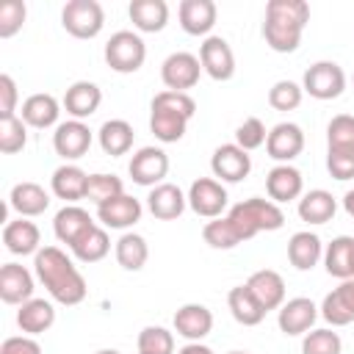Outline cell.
<instances>
[{
    "instance_id": "6da1fadb",
    "label": "cell",
    "mask_w": 354,
    "mask_h": 354,
    "mask_svg": "<svg viewBox=\"0 0 354 354\" xmlns=\"http://www.w3.org/2000/svg\"><path fill=\"white\" fill-rule=\"evenodd\" d=\"M33 271H36V279L47 288L50 299L64 307L80 304L88 293L83 274L77 271L72 257L58 246H41L33 254Z\"/></svg>"
},
{
    "instance_id": "7a4b0ae2",
    "label": "cell",
    "mask_w": 354,
    "mask_h": 354,
    "mask_svg": "<svg viewBox=\"0 0 354 354\" xmlns=\"http://www.w3.org/2000/svg\"><path fill=\"white\" fill-rule=\"evenodd\" d=\"M307 22H310V6L304 0H268L263 19V39L274 53H296Z\"/></svg>"
},
{
    "instance_id": "3957f363",
    "label": "cell",
    "mask_w": 354,
    "mask_h": 354,
    "mask_svg": "<svg viewBox=\"0 0 354 354\" xmlns=\"http://www.w3.org/2000/svg\"><path fill=\"white\" fill-rule=\"evenodd\" d=\"M196 113V102L185 91H158L149 105V130L160 144H177L185 136L188 122Z\"/></svg>"
},
{
    "instance_id": "277c9868",
    "label": "cell",
    "mask_w": 354,
    "mask_h": 354,
    "mask_svg": "<svg viewBox=\"0 0 354 354\" xmlns=\"http://www.w3.org/2000/svg\"><path fill=\"white\" fill-rule=\"evenodd\" d=\"M227 218L235 227L241 243L252 241L257 232H277L285 224V213L279 210V205L271 199H263V196H249V199L232 205Z\"/></svg>"
},
{
    "instance_id": "5b68a950",
    "label": "cell",
    "mask_w": 354,
    "mask_h": 354,
    "mask_svg": "<svg viewBox=\"0 0 354 354\" xmlns=\"http://www.w3.org/2000/svg\"><path fill=\"white\" fill-rule=\"evenodd\" d=\"M105 64L119 75H133L147 61V44L136 30H116L105 41Z\"/></svg>"
},
{
    "instance_id": "8992f818",
    "label": "cell",
    "mask_w": 354,
    "mask_h": 354,
    "mask_svg": "<svg viewBox=\"0 0 354 354\" xmlns=\"http://www.w3.org/2000/svg\"><path fill=\"white\" fill-rule=\"evenodd\" d=\"M61 25L75 39H94L105 25V11L97 0H69L61 11Z\"/></svg>"
},
{
    "instance_id": "52a82bcc",
    "label": "cell",
    "mask_w": 354,
    "mask_h": 354,
    "mask_svg": "<svg viewBox=\"0 0 354 354\" xmlns=\"http://www.w3.org/2000/svg\"><path fill=\"white\" fill-rule=\"evenodd\" d=\"M301 88L313 100H324V102L337 100L346 88V75H343L340 64H335V61H315L313 66H307V72L301 77Z\"/></svg>"
},
{
    "instance_id": "ba28073f",
    "label": "cell",
    "mask_w": 354,
    "mask_h": 354,
    "mask_svg": "<svg viewBox=\"0 0 354 354\" xmlns=\"http://www.w3.org/2000/svg\"><path fill=\"white\" fill-rule=\"evenodd\" d=\"M199 75H202V64H199V55L194 53H171L163 64H160V80L169 91H185L194 88L199 83Z\"/></svg>"
},
{
    "instance_id": "9c48e42d",
    "label": "cell",
    "mask_w": 354,
    "mask_h": 354,
    "mask_svg": "<svg viewBox=\"0 0 354 354\" xmlns=\"http://www.w3.org/2000/svg\"><path fill=\"white\" fill-rule=\"evenodd\" d=\"M188 207L202 218H218L230 202L227 188L216 177H199L188 188Z\"/></svg>"
},
{
    "instance_id": "30bf717a",
    "label": "cell",
    "mask_w": 354,
    "mask_h": 354,
    "mask_svg": "<svg viewBox=\"0 0 354 354\" xmlns=\"http://www.w3.org/2000/svg\"><path fill=\"white\" fill-rule=\"evenodd\" d=\"M199 64H202V72L218 83L235 75V53L224 36H207L199 44Z\"/></svg>"
},
{
    "instance_id": "8fae6325",
    "label": "cell",
    "mask_w": 354,
    "mask_h": 354,
    "mask_svg": "<svg viewBox=\"0 0 354 354\" xmlns=\"http://www.w3.org/2000/svg\"><path fill=\"white\" fill-rule=\"evenodd\" d=\"M130 177L136 185H144V188H155L163 183V177L169 174V155L160 149V147H141L133 158H130V166H127Z\"/></svg>"
},
{
    "instance_id": "7c38bea8",
    "label": "cell",
    "mask_w": 354,
    "mask_h": 354,
    "mask_svg": "<svg viewBox=\"0 0 354 354\" xmlns=\"http://www.w3.org/2000/svg\"><path fill=\"white\" fill-rule=\"evenodd\" d=\"M91 141H94V136H91L88 124L80 119H66L53 133V149L64 160H80L91 149Z\"/></svg>"
},
{
    "instance_id": "4fadbf2b",
    "label": "cell",
    "mask_w": 354,
    "mask_h": 354,
    "mask_svg": "<svg viewBox=\"0 0 354 354\" xmlns=\"http://www.w3.org/2000/svg\"><path fill=\"white\" fill-rule=\"evenodd\" d=\"M321 310L315 307L313 299L307 296H296V299H288L279 313H277V324H279V332L288 335V337H299V335H307L313 329V324L318 321Z\"/></svg>"
},
{
    "instance_id": "5bb4252c",
    "label": "cell",
    "mask_w": 354,
    "mask_h": 354,
    "mask_svg": "<svg viewBox=\"0 0 354 354\" xmlns=\"http://www.w3.org/2000/svg\"><path fill=\"white\" fill-rule=\"evenodd\" d=\"M210 171L213 177H218V183H241L252 171V158L238 144H221L213 149Z\"/></svg>"
},
{
    "instance_id": "9a60e30c",
    "label": "cell",
    "mask_w": 354,
    "mask_h": 354,
    "mask_svg": "<svg viewBox=\"0 0 354 354\" xmlns=\"http://www.w3.org/2000/svg\"><path fill=\"white\" fill-rule=\"evenodd\" d=\"M301 149H304V130L296 122H279L268 130V138H266L268 158L279 163H290L293 158L301 155Z\"/></svg>"
},
{
    "instance_id": "2e32d148",
    "label": "cell",
    "mask_w": 354,
    "mask_h": 354,
    "mask_svg": "<svg viewBox=\"0 0 354 354\" xmlns=\"http://www.w3.org/2000/svg\"><path fill=\"white\" fill-rule=\"evenodd\" d=\"M321 318L329 326H346L354 321V277L340 279L337 288H332L321 301Z\"/></svg>"
},
{
    "instance_id": "e0dca14e",
    "label": "cell",
    "mask_w": 354,
    "mask_h": 354,
    "mask_svg": "<svg viewBox=\"0 0 354 354\" xmlns=\"http://www.w3.org/2000/svg\"><path fill=\"white\" fill-rule=\"evenodd\" d=\"M266 194L271 202H290V199H301L304 194V177L296 166L290 163H277L268 174H266Z\"/></svg>"
},
{
    "instance_id": "ac0fdd59",
    "label": "cell",
    "mask_w": 354,
    "mask_h": 354,
    "mask_svg": "<svg viewBox=\"0 0 354 354\" xmlns=\"http://www.w3.org/2000/svg\"><path fill=\"white\" fill-rule=\"evenodd\" d=\"M97 224H94V218L88 216V210H83L80 205H64L58 213H55V218H53V232H55V238L61 241V243H66L69 249L86 235V232H91Z\"/></svg>"
},
{
    "instance_id": "d6986e66",
    "label": "cell",
    "mask_w": 354,
    "mask_h": 354,
    "mask_svg": "<svg viewBox=\"0 0 354 354\" xmlns=\"http://www.w3.org/2000/svg\"><path fill=\"white\" fill-rule=\"evenodd\" d=\"M180 17V28L188 36H210L216 19H218V8L213 0H183L177 8Z\"/></svg>"
},
{
    "instance_id": "ffe728a7",
    "label": "cell",
    "mask_w": 354,
    "mask_h": 354,
    "mask_svg": "<svg viewBox=\"0 0 354 354\" xmlns=\"http://www.w3.org/2000/svg\"><path fill=\"white\" fill-rule=\"evenodd\" d=\"M213 329V313L205 304H183L174 313V332L180 337H185L188 343H202Z\"/></svg>"
},
{
    "instance_id": "44dd1931",
    "label": "cell",
    "mask_w": 354,
    "mask_h": 354,
    "mask_svg": "<svg viewBox=\"0 0 354 354\" xmlns=\"http://www.w3.org/2000/svg\"><path fill=\"white\" fill-rule=\"evenodd\" d=\"M141 213H144V205L130 194H122L97 207V218L108 230H130L136 221H141Z\"/></svg>"
},
{
    "instance_id": "7402d4cb",
    "label": "cell",
    "mask_w": 354,
    "mask_h": 354,
    "mask_svg": "<svg viewBox=\"0 0 354 354\" xmlns=\"http://www.w3.org/2000/svg\"><path fill=\"white\" fill-rule=\"evenodd\" d=\"M188 207V196L180 191V185L174 183H160L155 188H149L147 196V210L160 218V221H174L183 216V210Z\"/></svg>"
},
{
    "instance_id": "603a6c76",
    "label": "cell",
    "mask_w": 354,
    "mask_h": 354,
    "mask_svg": "<svg viewBox=\"0 0 354 354\" xmlns=\"http://www.w3.org/2000/svg\"><path fill=\"white\" fill-rule=\"evenodd\" d=\"M252 296L260 301V307L268 313V310H279L285 304V279L282 274H277L274 268H260L254 271L246 282H243Z\"/></svg>"
},
{
    "instance_id": "cb8c5ba5",
    "label": "cell",
    "mask_w": 354,
    "mask_h": 354,
    "mask_svg": "<svg viewBox=\"0 0 354 354\" xmlns=\"http://www.w3.org/2000/svg\"><path fill=\"white\" fill-rule=\"evenodd\" d=\"M58 116H61V102H58L53 94H47V91L30 94V97L22 102V111H19V119H22L28 127H36V130L58 127Z\"/></svg>"
},
{
    "instance_id": "d4e9b609",
    "label": "cell",
    "mask_w": 354,
    "mask_h": 354,
    "mask_svg": "<svg viewBox=\"0 0 354 354\" xmlns=\"http://www.w3.org/2000/svg\"><path fill=\"white\" fill-rule=\"evenodd\" d=\"M0 299L6 304H25L33 299V274L19 263L0 268Z\"/></svg>"
},
{
    "instance_id": "484cf974",
    "label": "cell",
    "mask_w": 354,
    "mask_h": 354,
    "mask_svg": "<svg viewBox=\"0 0 354 354\" xmlns=\"http://www.w3.org/2000/svg\"><path fill=\"white\" fill-rule=\"evenodd\" d=\"M100 102H102V88L97 83H91V80H77V83H72L66 88L61 105L66 108V113L72 119H80L83 122V119H88V116L97 113Z\"/></svg>"
},
{
    "instance_id": "4316f807",
    "label": "cell",
    "mask_w": 354,
    "mask_h": 354,
    "mask_svg": "<svg viewBox=\"0 0 354 354\" xmlns=\"http://www.w3.org/2000/svg\"><path fill=\"white\" fill-rule=\"evenodd\" d=\"M50 188L58 199H64L66 205H75L80 199H86V191H88V174L75 166V163H64L53 171L50 177Z\"/></svg>"
},
{
    "instance_id": "83f0119b",
    "label": "cell",
    "mask_w": 354,
    "mask_h": 354,
    "mask_svg": "<svg viewBox=\"0 0 354 354\" xmlns=\"http://www.w3.org/2000/svg\"><path fill=\"white\" fill-rule=\"evenodd\" d=\"M3 243L11 254H36L41 249V232L30 218H14L3 227Z\"/></svg>"
},
{
    "instance_id": "f1b7e54d",
    "label": "cell",
    "mask_w": 354,
    "mask_h": 354,
    "mask_svg": "<svg viewBox=\"0 0 354 354\" xmlns=\"http://www.w3.org/2000/svg\"><path fill=\"white\" fill-rule=\"evenodd\" d=\"M8 207L19 213V218H33V216H41L47 207H50V194L39 185V183H17L8 194Z\"/></svg>"
},
{
    "instance_id": "f546056e",
    "label": "cell",
    "mask_w": 354,
    "mask_h": 354,
    "mask_svg": "<svg viewBox=\"0 0 354 354\" xmlns=\"http://www.w3.org/2000/svg\"><path fill=\"white\" fill-rule=\"evenodd\" d=\"M288 260L296 271H310L315 268L321 260H324V243L315 232L310 230H301V232H293L290 241H288Z\"/></svg>"
},
{
    "instance_id": "4dcf8cb0",
    "label": "cell",
    "mask_w": 354,
    "mask_h": 354,
    "mask_svg": "<svg viewBox=\"0 0 354 354\" xmlns=\"http://www.w3.org/2000/svg\"><path fill=\"white\" fill-rule=\"evenodd\" d=\"M127 14L138 33H160L169 22L166 0H133L127 6Z\"/></svg>"
},
{
    "instance_id": "1f68e13d",
    "label": "cell",
    "mask_w": 354,
    "mask_h": 354,
    "mask_svg": "<svg viewBox=\"0 0 354 354\" xmlns=\"http://www.w3.org/2000/svg\"><path fill=\"white\" fill-rule=\"evenodd\" d=\"M53 324H55V307L47 299H30V301L19 304V310H17V326L28 337L47 332Z\"/></svg>"
},
{
    "instance_id": "d6a6232c",
    "label": "cell",
    "mask_w": 354,
    "mask_h": 354,
    "mask_svg": "<svg viewBox=\"0 0 354 354\" xmlns=\"http://www.w3.org/2000/svg\"><path fill=\"white\" fill-rule=\"evenodd\" d=\"M296 210H299V218L307 224H326L337 213V199L324 188H313V191L301 194Z\"/></svg>"
},
{
    "instance_id": "836d02e7",
    "label": "cell",
    "mask_w": 354,
    "mask_h": 354,
    "mask_svg": "<svg viewBox=\"0 0 354 354\" xmlns=\"http://www.w3.org/2000/svg\"><path fill=\"white\" fill-rule=\"evenodd\" d=\"M354 238L351 235H337L332 238V243H326L324 249V268L329 277L335 279H348L354 277Z\"/></svg>"
},
{
    "instance_id": "e575fe53",
    "label": "cell",
    "mask_w": 354,
    "mask_h": 354,
    "mask_svg": "<svg viewBox=\"0 0 354 354\" xmlns=\"http://www.w3.org/2000/svg\"><path fill=\"white\" fill-rule=\"evenodd\" d=\"M97 141H100V147H102L105 155L119 158V155H127L133 149L136 133H133V124L130 122H124V119H108V122H102V127L97 133Z\"/></svg>"
},
{
    "instance_id": "d590c367",
    "label": "cell",
    "mask_w": 354,
    "mask_h": 354,
    "mask_svg": "<svg viewBox=\"0 0 354 354\" xmlns=\"http://www.w3.org/2000/svg\"><path fill=\"white\" fill-rule=\"evenodd\" d=\"M227 307H230L232 318H235L241 326H257V324L266 318V310L260 307V301L252 296V290H249L246 285L230 288V293H227Z\"/></svg>"
},
{
    "instance_id": "8d00e7d4",
    "label": "cell",
    "mask_w": 354,
    "mask_h": 354,
    "mask_svg": "<svg viewBox=\"0 0 354 354\" xmlns=\"http://www.w3.org/2000/svg\"><path fill=\"white\" fill-rule=\"evenodd\" d=\"M113 254H116V263L124 268V271H141L149 260V246H147V238L138 235V232H124L116 246H113Z\"/></svg>"
},
{
    "instance_id": "74e56055",
    "label": "cell",
    "mask_w": 354,
    "mask_h": 354,
    "mask_svg": "<svg viewBox=\"0 0 354 354\" xmlns=\"http://www.w3.org/2000/svg\"><path fill=\"white\" fill-rule=\"evenodd\" d=\"M326 152L354 155V116L337 113L326 124Z\"/></svg>"
},
{
    "instance_id": "f35d334b",
    "label": "cell",
    "mask_w": 354,
    "mask_h": 354,
    "mask_svg": "<svg viewBox=\"0 0 354 354\" xmlns=\"http://www.w3.org/2000/svg\"><path fill=\"white\" fill-rule=\"evenodd\" d=\"M108 252H111V238H108V230L105 227H94L91 232H86L72 246V254L80 263H100Z\"/></svg>"
},
{
    "instance_id": "ab89813d",
    "label": "cell",
    "mask_w": 354,
    "mask_h": 354,
    "mask_svg": "<svg viewBox=\"0 0 354 354\" xmlns=\"http://www.w3.org/2000/svg\"><path fill=\"white\" fill-rule=\"evenodd\" d=\"M124 194V183L122 177L116 174H105V171H97V174H88V191H86V199H91L97 207L122 196Z\"/></svg>"
},
{
    "instance_id": "60d3db41",
    "label": "cell",
    "mask_w": 354,
    "mask_h": 354,
    "mask_svg": "<svg viewBox=\"0 0 354 354\" xmlns=\"http://www.w3.org/2000/svg\"><path fill=\"white\" fill-rule=\"evenodd\" d=\"M28 144V124L19 116H6L0 119V152L3 155H17Z\"/></svg>"
},
{
    "instance_id": "b9f144b4",
    "label": "cell",
    "mask_w": 354,
    "mask_h": 354,
    "mask_svg": "<svg viewBox=\"0 0 354 354\" xmlns=\"http://www.w3.org/2000/svg\"><path fill=\"white\" fill-rule=\"evenodd\" d=\"M202 238H205V243L213 246V249H235V246L241 243V238H238V232H235V227L230 224L227 216L210 218V221L202 227Z\"/></svg>"
},
{
    "instance_id": "7bdbcfd3",
    "label": "cell",
    "mask_w": 354,
    "mask_h": 354,
    "mask_svg": "<svg viewBox=\"0 0 354 354\" xmlns=\"http://www.w3.org/2000/svg\"><path fill=\"white\" fill-rule=\"evenodd\" d=\"M138 354H174V332L166 326H144L138 332Z\"/></svg>"
},
{
    "instance_id": "ee69618b",
    "label": "cell",
    "mask_w": 354,
    "mask_h": 354,
    "mask_svg": "<svg viewBox=\"0 0 354 354\" xmlns=\"http://www.w3.org/2000/svg\"><path fill=\"white\" fill-rule=\"evenodd\" d=\"M301 354H343V340L332 329H310L301 340Z\"/></svg>"
},
{
    "instance_id": "f6af8a7d",
    "label": "cell",
    "mask_w": 354,
    "mask_h": 354,
    "mask_svg": "<svg viewBox=\"0 0 354 354\" xmlns=\"http://www.w3.org/2000/svg\"><path fill=\"white\" fill-rule=\"evenodd\" d=\"M301 97H304V88L293 80H277L268 88V105L274 111H296L301 105Z\"/></svg>"
},
{
    "instance_id": "bcb514c9",
    "label": "cell",
    "mask_w": 354,
    "mask_h": 354,
    "mask_svg": "<svg viewBox=\"0 0 354 354\" xmlns=\"http://www.w3.org/2000/svg\"><path fill=\"white\" fill-rule=\"evenodd\" d=\"M28 17V6L22 0H3L0 3V39H11L22 30Z\"/></svg>"
},
{
    "instance_id": "7dc6e473",
    "label": "cell",
    "mask_w": 354,
    "mask_h": 354,
    "mask_svg": "<svg viewBox=\"0 0 354 354\" xmlns=\"http://www.w3.org/2000/svg\"><path fill=\"white\" fill-rule=\"evenodd\" d=\"M266 138H268V133H266V124H263L257 116H249V119H243V122L238 124V130H235V144H238L241 149H246V152H252V149H260V147L266 144Z\"/></svg>"
},
{
    "instance_id": "c3c4849f",
    "label": "cell",
    "mask_w": 354,
    "mask_h": 354,
    "mask_svg": "<svg viewBox=\"0 0 354 354\" xmlns=\"http://www.w3.org/2000/svg\"><path fill=\"white\" fill-rule=\"evenodd\" d=\"M17 100H19V94H17L14 77L3 72V75H0V119L17 116Z\"/></svg>"
},
{
    "instance_id": "681fc988",
    "label": "cell",
    "mask_w": 354,
    "mask_h": 354,
    "mask_svg": "<svg viewBox=\"0 0 354 354\" xmlns=\"http://www.w3.org/2000/svg\"><path fill=\"white\" fill-rule=\"evenodd\" d=\"M326 169L335 180H354V155L326 152Z\"/></svg>"
},
{
    "instance_id": "f907efd6",
    "label": "cell",
    "mask_w": 354,
    "mask_h": 354,
    "mask_svg": "<svg viewBox=\"0 0 354 354\" xmlns=\"http://www.w3.org/2000/svg\"><path fill=\"white\" fill-rule=\"evenodd\" d=\"M0 354H41V346L33 337L19 335V337H6L0 346Z\"/></svg>"
},
{
    "instance_id": "816d5d0a",
    "label": "cell",
    "mask_w": 354,
    "mask_h": 354,
    "mask_svg": "<svg viewBox=\"0 0 354 354\" xmlns=\"http://www.w3.org/2000/svg\"><path fill=\"white\" fill-rule=\"evenodd\" d=\"M177 354H213V348L205 346V343H185Z\"/></svg>"
},
{
    "instance_id": "f5cc1de1",
    "label": "cell",
    "mask_w": 354,
    "mask_h": 354,
    "mask_svg": "<svg viewBox=\"0 0 354 354\" xmlns=\"http://www.w3.org/2000/svg\"><path fill=\"white\" fill-rule=\"evenodd\" d=\"M343 210H346V213H348V216L354 218V188L343 194Z\"/></svg>"
},
{
    "instance_id": "db71d44e",
    "label": "cell",
    "mask_w": 354,
    "mask_h": 354,
    "mask_svg": "<svg viewBox=\"0 0 354 354\" xmlns=\"http://www.w3.org/2000/svg\"><path fill=\"white\" fill-rule=\"evenodd\" d=\"M97 354H119V351H116V348H100Z\"/></svg>"
},
{
    "instance_id": "11a10c76",
    "label": "cell",
    "mask_w": 354,
    "mask_h": 354,
    "mask_svg": "<svg viewBox=\"0 0 354 354\" xmlns=\"http://www.w3.org/2000/svg\"><path fill=\"white\" fill-rule=\"evenodd\" d=\"M227 354H252V351H227Z\"/></svg>"
},
{
    "instance_id": "9f6ffc18",
    "label": "cell",
    "mask_w": 354,
    "mask_h": 354,
    "mask_svg": "<svg viewBox=\"0 0 354 354\" xmlns=\"http://www.w3.org/2000/svg\"><path fill=\"white\" fill-rule=\"evenodd\" d=\"M351 266H354V260H351Z\"/></svg>"
}]
</instances>
